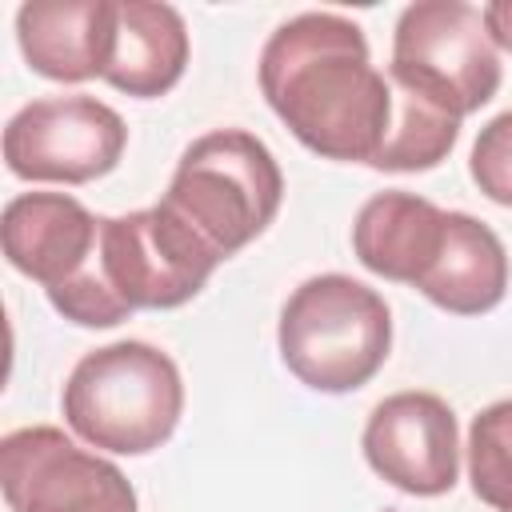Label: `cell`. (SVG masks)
Wrapping results in <instances>:
<instances>
[{"label": "cell", "instance_id": "cell-15", "mask_svg": "<svg viewBox=\"0 0 512 512\" xmlns=\"http://www.w3.org/2000/svg\"><path fill=\"white\" fill-rule=\"evenodd\" d=\"M456 136H460V120L452 112H444L432 100L392 84V120H388V132H384V144H380L372 168H380V172H428L452 152Z\"/></svg>", "mask_w": 512, "mask_h": 512}, {"label": "cell", "instance_id": "cell-8", "mask_svg": "<svg viewBox=\"0 0 512 512\" xmlns=\"http://www.w3.org/2000/svg\"><path fill=\"white\" fill-rule=\"evenodd\" d=\"M0 488L12 512H136L128 476L52 424L0 440Z\"/></svg>", "mask_w": 512, "mask_h": 512}, {"label": "cell", "instance_id": "cell-9", "mask_svg": "<svg viewBox=\"0 0 512 512\" xmlns=\"http://www.w3.org/2000/svg\"><path fill=\"white\" fill-rule=\"evenodd\" d=\"M364 460L408 496L452 492L460 472L456 416L436 392H396L364 424Z\"/></svg>", "mask_w": 512, "mask_h": 512}, {"label": "cell", "instance_id": "cell-18", "mask_svg": "<svg viewBox=\"0 0 512 512\" xmlns=\"http://www.w3.org/2000/svg\"><path fill=\"white\" fill-rule=\"evenodd\" d=\"M484 24L496 40V48H508L512 52V0H496V4H484Z\"/></svg>", "mask_w": 512, "mask_h": 512}, {"label": "cell", "instance_id": "cell-10", "mask_svg": "<svg viewBox=\"0 0 512 512\" xmlns=\"http://www.w3.org/2000/svg\"><path fill=\"white\" fill-rule=\"evenodd\" d=\"M0 240L16 272L44 284V292H56L92 264L100 216L68 192H24L4 204Z\"/></svg>", "mask_w": 512, "mask_h": 512}, {"label": "cell", "instance_id": "cell-6", "mask_svg": "<svg viewBox=\"0 0 512 512\" xmlns=\"http://www.w3.org/2000/svg\"><path fill=\"white\" fill-rule=\"evenodd\" d=\"M224 256L164 200L128 216H100V272L108 288L136 308H180Z\"/></svg>", "mask_w": 512, "mask_h": 512}, {"label": "cell", "instance_id": "cell-7", "mask_svg": "<svg viewBox=\"0 0 512 512\" xmlns=\"http://www.w3.org/2000/svg\"><path fill=\"white\" fill-rule=\"evenodd\" d=\"M128 128L96 96H44L24 104L4 128V160L20 180L88 184L124 156Z\"/></svg>", "mask_w": 512, "mask_h": 512}, {"label": "cell", "instance_id": "cell-5", "mask_svg": "<svg viewBox=\"0 0 512 512\" xmlns=\"http://www.w3.org/2000/svg\"><path fill=\"white\" fill-rule=\"evenodd\" d=\"M388 80L464 120L500 88V48L484 12L464 0L408 4L392 32Z\"/></svg>", "mask_w": 512, "mask_h": 512}, {"label": "cell", "instance_id": "cell-11", "mask_svg": "<svg viewBox=\"0 0 512 512\" xmlns=\"http://www.w3.org/2000/svg\"><path fill=\"white\" fill-rule=\"evenodd\" d=\"M116 0H28L16 12V40L32 72L64 84L104 76Z\"/></svg>", "mask_w": 512, "mask_h": 512}, {"label": "cell", "instance_id": "cell-16", "mask_svg": "<svg viewBox=\"0 0 512 512\" xmlns=\"http://www.w3.org/2000/svg\"><path fill=\"white\" fill-rule=\"evenodd\" d=\"M468 480L484 504L512 512V400H496L472 420Z\"/></svg>", "mask_w": 512, "mask_h": 512}, {"label": "cell", "instance_id": "cell-14", "mask_svg": "<svg viewBox=\"0 0 512 512\" xmlns=\"http://www.w3.org/2000/svg\"><path fill=\"white\" fill-rule=\"evenodd\" d=\"M416 288L444 312L480 316L496 308L508 292V252L484 220L468 212H448L440 256Z\"/></svg>", "mask_w": 512, "mask_h": 512}, {"label": "cell", "instance_id": "cell-13", "mask_svg": "<svg viewBox=\"0 0 512 512\" xmlns=\"http://www.w3.org/2000/svg\"><path fill=\"white\" fill-rule=\"evenodd\" d=\"M188 64V28L172 4L156 0H116L112 12V52L104 80L116 92L152 100L164 96Z\"/></svg>", "mask_w": 512, "mask_h": 512}, {"label": "cell", "instance_id": "cell-1", "mask_svg": "<svg viewBox=\"0 0 512 512\" xmlns=\"http://www.w3.org/2000/svg\"><path fill=\"white\" fill-rule=\"evenodd\" d=\"M260 92L292 136L328 160L372 164L392 120L388 72L372 64L360 24L336 12L292 16L268 36Z\"/></svg>", "mask_w": 512, "mask_h": 512}, {"label": "cell", "instance_id": "cell-2", "mask_svg": "<svg viewBox=\"0 0 512 512\" xmlns=\"http://www.w3.org/2000/svg\"><path fill=\"white\" fill-rule=\"evenodd\" d=\"M60 404L68 428L92 448L144 456L176 432L184 380L168 352L144 340H116L80 356Z\"/></svg>", "mask_w": 512, "mask_h": 512}, {"label": "cell", "instance_id": "cell-12", "mask_svg": "<svg viewBox=\"0 0 512 512\" xmlns=\"http://www.w3.org/2000/svg\"><path fill=\"white\" fill-rule=\"evenodd\" d=\"M444 228H448L444 208H436L416 192L392 188V192H376L360 208L352 224V248L368 272L416 288L432 268V260L440 256Z\"/></svg>", "mask_w": 512, "mask_h": 512}, {"label": "cell", "instance_id": "cell-4", "mask_svg": "<svg viewBox=\"0 0 512 512\" xmlns=\"http://www.w3.org/2000/svg\"><path fill=\"white\" fill-rule=\"evenodd\" d=\"M280 196L284 176L268 144L244 128H220L184 148L164 204L228 260L272 224Z\"/></svg>", "mask_w": 512, "mask_h": 512}, {"label": "cell", "instance_id": "cell-3", "mask_svg": "<svg viewBox=\"0 0 512 512\" xmlns=\"http://www.w3.org/2000/svg\"><path fill=\"white\" fill-rule=\"evenodd\" d=\"M392 312L384 296L352 276L304 280L280 312V356L316 392H352L388 360Z\"/></svg>", "mask_w": 512, "mask_h": 512}, {"label": "cell", "instance_id": "cell-17", "mask_svg": "<svg viewBox=\"0 0 512 512\" xmlns=\"http://www.w3.org/2000/svg\"><path fill=\"white\" fill-rule=\"evenodd\" d=\"M468 168H472L476 188H480L488 200L512 208V108L500 112V116H492V120L480 128V136H476V144H472Z\"/></svg>", "mask_w": 512, "mask_h": 512}]
</instances>
